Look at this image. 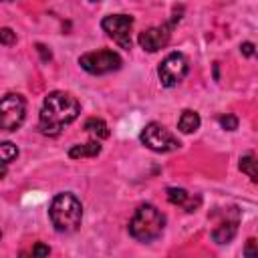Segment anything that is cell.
Wrapping results in <instances>:
<instances>
[{
    "label": "cell",
    "instance_id": "277c9868",
    "mask_svg": "<svg viewBox=\"0 0 258 258\" xmlns=\"http://www.w3.org/2000/svg\"><path fill=\"white\" fill-rule=\"evenodd\" d=\"M26 117V101L18 93L0 99V131H16Z\"/></svg>",
    "mask_w": 258,
    "mask_h": 258
},
{
    "label": "cell",
    "instance_id": "ba28073f",
    "mask_svg": "<svg viewBox=\"0 0 258 258\" xmlns=\"http://www.w3.org/2000/svg\"><path fill=\"white\" fill-rule=\"evenodd\" d=\"M101 28L121 46L131 48V30H133V16L129 14H109L101 20Z\"/></svg>",
    "mask_w": 258,
    "mask_h": 258
},
{
    "label": "cell",
    "instance_id": "ffe728a7",
    "mask_svg": "<svg viewBox=\"0 0 258 258\" xmlns=\"http://www.w3.org/2000/svg\"><path fill=\"white\" fill-rule=\"evenodd\" d=\"M244 254H246V256H256V254H258V252H256V240H254V238H250V240L246 242Z\"/></svg>",
    "mask_w": 258,
    "mask_h": 258
},
{
    "label": "cell",
    "instance_id": "8992f818",
    "mask_svg": "<svg viewBox=\"0 0 258 258\" xmlns=\"http://www.w3.org/2000/svg\"><path fill=\"white\" fill-rule=\"evenodd\" d=\"M79 64L91 75H107L121 67V56L113 50H93L79 58Z\"/></svg>",
    "mask_w": 258,
    "mask_h": 258
},
{
    "label": "cell",
    "instance_id": "44dd1931",
    "mask_svg": "<svg viewBox=\"0 0 258 258\" xmlns=\"http://www.w3.org/2000/svg\"><path fill=\"white\" fill-rule=\"evenodd\" d=\"M36 48H38V52H40V58L44 60V62H48L50 58H52V54H50V50L44 46V44H36Z\"/></svg>",
    "mask_w": 258,
    "mask_h": 258
},
{
    "label": "cell",
    "instance_id": "52a82bcc",
    "mask_svg": "<svg viewBox=\"0 0 258 258\" xmlns=\"http://www.w3.org/2000/svg\"><path fill=\"white\" fill-rule=\"evenodd\" d=\"M187 71H189L187 58L181 52H171V54H167L161 60V64L157 69V75H159L161 85L167 87V89H171V87H175L177 83H181L185 79Z\"/></svg>",
    "mask_w": 258,
    "mask_h": 258
},
{
    "label": "cell",
    "instance_id": "9a60e30c",
    "mask_svg": "<svg viewBox=\"0 0 258 258\" xmlns=\"http://www.w3.org/2000/svg\"><path fill=\"white\" fill-rule=\"evenodd\" d=\"M240 169H242V173H246L252 181H256V179H258V173H256V159H254V155H252V153H250V155L240 157Z\"/></svg>",
    "mask_w": 258,
    "mask_h": 258
},
{
    "label": "cell",
    "instance_id": "4fadbf2b",
    "mask_svg": "<svg viewBox=\"0 0 258 258\" xmlns=\"http://www.w3.org/2000/svg\"><path fill=\"white\" fill-rule=\"evenodd\" d=\"M200 115L196 113V111H191V109H185L181 115H179V121H177V129L181 131V133H194V131H198L200 129Z\"/></svg>",
    "mask_w": 258,
    "mask_h": 258
},
{
    "label": "cell",
    "instance_id": "7a4b0ae2",
    "mask_svg": "<svg viewBox=\"0 0 258 258\" xmlns=\"http://www.w3.org/2000/svg\"><path fill=\"white\" fill-rule=\"evenodd\" d=\"M48 216H50V222H52L56 232L73 234L81 226L83 206H81V202L75 194L64 191V194H58V196L52 198L50 208H48Z\"/></svg>",
    "mask_w": 258,
    "mask_h": 258
},
{
    "label": "cell",
    "instance_id": "6da1fadb",
    "mask_svg": "<svg viewBox=\"0 0 258 258\" xmlns=\"http://www.w3.org/2000/svg\"><path fill=\"white\" fill-rule=\"evenodd\" d=\"M81 113L79 101L64 91H52L44 97L40 117H38V127L44 135L56 137L69 123H73Z\"/></svg>",
    "mask_w": 258,
    "mask_h": 258
},
{
    "label": "cell",
    "instance_id": "30bf717a",
    "mask_svg": "<svg viewBox=\"0 0 258 258\" xmlns=\"http://www.w3.org/2000/svg\"><path fill=\"white\" fill-rule=\"evenodd\" d=\"M236 232H238V216H234L232 220H224V222H220L216 228H214V232H212V240L216 242V244H228V242H232V238L236 236Z\"/></svg>",
    "mask_w": 258,
    "mask_h": 258
},
{
    "label": "cell",
    "instance_id": "603a6c76",
    "mask_svg": "<svg viewBox=\"0 0 258 258\" xmlns=\"http://www.w3.org/2000/svg\"><path fill=\"white\" fill-rule=\"evenodd\" d=\"M89 2H101V0H89Z\"/></svg>",
    "mask_w": 258,
    "mask_h": 258
},
{
    "label": "cell",
    "instance_id": "ac0fdd59",
    "mask_svg": "<svg viewBox=\"0 0 258 258\" xmlns=\"http://www.w3.org/2000/svg\"><path fill=\"white\" fill-rule=\"evenodd\" d=\"M16 42V32L12 28H0V44H14Z\"/></svg>",
    "mask_w": 258,
    "mask_h": 258
},
{
    "label": "cell",
    "instance_id": "d6986e66",
    "mask_svg": "<svg viewBox=\"0 0 258 258\" xmlns=\"http://www.w3.org/2000/svg\"><path fill=\"white\" fill-rule=\"evenodd\" d=\"M48 254H50V248L44 244H36L32 248V256H48Z\"/></svg>",
    "mask_w": 258,
    "mask_h": 258
},
{
    "label": "cell",
    "instance_id": "7402d4cb",
    "mask_svg": "<svg viewBox=\"0 0 258 258\" xmlns=\"http://www.w3.org/2000/svg\"><path fill=\"white\" fill-rule=\"evenodd\" d=\"M240 50H242L244 56H252V54H254V44H252V42H242Z\"/></svg>",
    "mask_w": 258,
    "mask_h": 258
},
{
    "label": "cell",
    "instance_id": "3957f363",
    "mask_svg": "<svg viewBox=\"0 0 258 258\" xmlns=\"http://www.w3.org/2000/svg\"><path fill=\"white\" fill-rule=\"evenodd\" d=\"M165 226V216L151 204H143L135 210L129 222V234L139 242H151L161 236Z\"/></svg>",
    "mask_w": 258,
    "mask_h": 258
},
{
    "label": "cell",
    "instance_id": "e0dca14e",
    "mask_svg": "<svg viewBox=\"0 0 258 258\" xmlns=\"http://www.w3.org/2000/svg\"><path fill=\"white\" fill-rule=\"evenodd\" d=\"M218 121H220V125H222L226 131H234V129H238V119H236L234 115H230V113L222 115Z\"/></svg>",
    "mask_w": 258,
    "mask_h": 258
},
{
    "label": "cell",
    "instance_id": "cb8c5ba5",
    "mask_svg": "<svg viewBox=\"0 0 258 258\" xmlns=\"http://www.w3.org/2000/svg\"><path fill=\"white\" fill-rule=\"evenodd\" d=\"M0 2H12V0H0Z\"/></svg>",
    "mask_w": 258,
    "mask_h": 258
},
{
    "label": "cell",
    "instance_id": "8fae6325",
    "mask_svg": "<svg viewBox=\"0 0 258 258\" xmlns=\"http://www.w3.org/2000/svg\"><path fill=\"white\" fill-rule=\"evenodd\" d=\"M18 157V147L10 141H4L0 143V179L6 175L8 171V165Z\"/></svg>",
    "mask_w": 258,
    "mask_h": 258
},
{
    "label": "cell",
    "instance_id": "9c48e42d",
    "mask_svg": "<svg viewBox=\"0 0 258 258\" xmlns=\"http://www.w3.org/2000/svg\"><path fill=\"white\" fill-rule=\"evenodd\" d=\"M169 30H171V26H151V28L143 30L139 34V46L147 52L161 50L169 42V36H171Z\"/></svg>",
    "mask_w": 258,
    "mask_h": 258
},
{
    "label": "cell",
    "instance_id": "5b68a950",
    "mask_svg": "<svg viewBox=\"0 0 258 258\" xmlns=\"http://www.w3.org/2000/svg\"><path fill=\"white\" fill-rule=\"evenodd\" d=\"M139 139H141V143H143L145 147H149L151 151H157V153L175 151V149L179 147L177 137H175L171 131H167V129H165L161 123H157V121L147 123V125L143 127V131H141Z\"/></svg>",
    "mask_w": 258,
    "mask_h": 258
},
{
    "label": "cell",
    "instance_id": "2e32d148",
    "mask_svg": "<svg viewBox=\"0 0 258 258\" xmlns=\"http://www.w3.org/2000/svg\"><path fill=\"white\" fill-rule=\"evenodd\" d=\"M187 198H189V194L183 187H169L167 189V200L173 206H183L187 202Z\"/></svg>",
    "mask_w": 258,
    "mask_h": 258
},
{
    "label": "cell",
    "instance_id": "5bb4252c",
    "mask_svg": "<svg viewBox=\"0 0 258 258\" xmlns=\"http://www.w3.org/2000/svg\"><path fill=\"white\" fill-rule=\"evenodd\" d=\"M85 129H87V133H91L95 139H107L109 137V127H107V123L103 121V119H97V117H91V119H87L85 121Z\"/></svg>",
    "mask_w": 258,
    "mask_h": 258
},
{
    "label": "cell",
    "instance_id": "7c38bea8",
    "mask_svg": "<svg viewBox=\"0 0 258 258\" xmlns=\"http://www.w3.org/2000/svg\"><path fill=\"white\" fill-rule=\"evenodd\" d=\"M101 153V143L99 139L97 141H89V143H83V145H73L69 155L73 159H83V157H97Z\"/></svg>",
    "mask_w": 258,
    "mask_h": 258
}]
</instances>
